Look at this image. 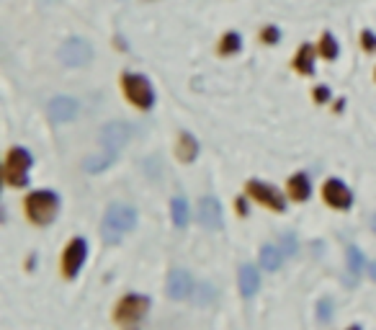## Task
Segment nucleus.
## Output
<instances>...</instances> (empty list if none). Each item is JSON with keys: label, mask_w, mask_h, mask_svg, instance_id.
<instances>
[{"label": "nucleus", "mask_w": 376, "mask_h": 330, "mask_svg": "<svg viewBox=\"0 0 376 330\" xmlns=\"http://www.w3.org/2000/svg\"><path fill=\"white\" fill-rule=\"evenodd\" d=\"M137 227V209L127 207V204H111L108 212L103 214V224H101V235L106 243H118L127 233Z\"/></svg>", "instance_id": "f257e3e1"}, {"label": "nucleus", "mask_w": 376, "mask_h": 330, "mask_svg": "<svg viewBox=\"0 0 376 330\" xmlns=\"http://www.w3.org/2000/svg\"><path fill=\"white\" fill-rule=\"evenodd\" d=\"M60 212V196L54 191H34L26 196V214L34 224H52Z\"/></svg>", "instance_id": "f03ea898"}, {"label": "nucleus", "mask_w": 376, "mask_h": 330, "mask_svg": "<svg viewBox=\"0 0 376 330\" xmlns=\"http://www.w3.org/2000/svg\"><path fill=\"white\" fill-rule=\"evenodd\" d=\"M32 155H29V150L23 148H13L8 152V158H5V168H3V178L8 186L13 189H21L29 183V168H32Z\"/></svg>", "instance_id": "7ed1b4c3"}, {"label": "nucleus", "mask_w": 376, "mask_h": 330, "mask_svg": "<svg viewBox=\"0 0 376 330\" xmlns=\"http://www.w3.org/2000/svg\"><path fill=\"white\" fill-rule=\"evenodd\" d=\"M121 86H124L127 98H129L137 108H150L152 104H155V91H152L150 80H147L145 75L127 73L121 78Z\"/></svg>", "instance_id": "20e7f679"}, {"label": "nucleus", "mask_w": 376, "mask_h": 330, "mask_svg": "<svg viewBox=\"0 0 376 330\" xmlns=\"http://www.w3.org/2000/svg\"><path fill=\"white\" fill-rule=\"evenodd\" d=\"M60 60L67 64V67H83L93 60V47L80 39V36H70L62 47H60Z\"/></svg>", "instance_id": "39448f33"}, {"label": "nucleus", "mask_w": 376, "mask_h": 330, "mask_svg": "<svg viewBox=\"0 0 376 330\" xmlns=\"http://www.w3.org/2000/svg\"><path fill=\"white\" fill-rule=\"evenodd\" d=\"M86 258H88V243L83 237H73L67 243L65 253H62V274L67 279H75L80 274L83 263H86Z\"/></svg>", "instance_id": "423d86ee"}, {"label": "nucleus", "mask_w": 376, "mask_h": 330, "mask_svg": "<svg viewBox=\"0 0 376 330\" xmlns=\"http://www.w3.org/2000/svg\"><path fill=\"white\" fill-rule=\"evenodd\" d=\"M150 309V299L142 294H127L124 299H118L116 305V320L118 322H137L147 315Z\"/></svg>", "instance_id": "0eeeda50"}, {"label": "nucleus", "mask_w": 376, "mask_h": 330, "mask_svg": "<svg viewBox=\"0 0 376 330\" xmlns=\"http://www.w3.org/2000/svg\"><path fill=\"white\" fill-rule=\"evenodd\" d=\"M131 137V127L124 124V121H108L106 127L101 129V145L103 150H111V152H118L124 148Z\"/></svg>", "instance_id": "6e6552de"}, {"label": "nucleus", "mask_w": 376, "mask_h": 330, "mask_svg": "<svg viewBox=\"0 0 376 330\" xmlns=\"http://www.w3.org/2000/svg\"><path fill=\"white\" fill-rule=\"evenodd\" d=\"M247 193L253 196V199H258L260 204H266L271 209H276V212H284L286 209V202H284V196H281L273 186L263 181H250L247 183Z\"/></svg>", "instance_id": "1a4fd4ad"}, {"label": "nucleus", "mask_w": 376, "mask_h": 330, "mask_svg": "<svg viewBox=\"0 0 376 330\" xmlns=\"http://www.w3.org/2000/svg\"><path fill=\"white\" fill-rule=\"evenodd\" d=\"M47 111H49V119H52V121L62 124V121H73V119L80 114V104H77L73 96H54L52 101H49Z\"/></svg>", "instance_id": "9d476101"}, {"label": "nucleus", "mask_w": 376, "mask_h": 330, "mask_svg": "<svg viewBox=\"0 0 376 330\" xmlns=\"http://www.w3.org/2000/svg\"><path fill=\"white\" fill-rule=\"evenodd\" d=\"M323 196H325V202L330 204V207H335V209H348V207L353 204V193H351V189H348L343 181H338V178H330V181L325 183Z\"/></svg>", "instance_id": "9b49d317"}, {"label": "nucleus", "mask_w": 376, "mask_h": 330, "mask_svg": "<svg viewBox=\"0 0 376 330\" xmlns=\"http://www.w3.org/2000/svg\"><path fill=\"white\" fill-rule=\"evenodd\" d=\"M168 294L171 299H186L194 294V279L186 268H173L168 274Z\"/></svg>", "instance_id": "f8f14e48"}, {"label": "nucleus", "mask_w": 376, "mask_h": 330, "mask_svg": "<svg viewBox=\"0 0 376 330\" xmlns=\"http://www.w3.org/2000/svg\"><path fill=\"white\" fill-rule=\"evenodd\" d=\"M199 222L209 227V230H222L225 217H222V204L216 202L214 196H204L199 202Z\"/></svg>", "instance_id": "ddd939ff"}, {"label": "nucleus", "mask_w": 376, "mask_h": 330, "mask_svg": "<svg viewBox=\"0 0 376 330\" xmlns=\"http://www.w3.org/2000/svg\"><path fill=\"white\" fill-rule=\"evenodd\" d=\"M260 289V274L255 266H240V292H242V297H253L255 292Z\"/></svg>", "instance_id": "4468645a"}, {"label": "nucleus", "mask_w": 376, "mask_h": 330, "mask_svg": "<svg viewBox=\"0 0 376 330\" xmlns=\"http://www.w3.org/2000/svg\"><path fill=\"white\" fill-rule=\"evenodd\" d=\"M114 160H116V152H111V150H103V152H96V155H88V158L83 160V171L101 173V171H106V168H111Z\"/></svg>", "instance_id": "2eb2a0df"}, {"label": "nucleus", "mask_w": 376, "mask_h": 330, "mask_svg": "<svg viewBox=\"0 0 376 330\" xmlns=\"http://www.w3.org/2000/svg\"><path fill=\"white\" fill-rule=\"evenodd\" d=\"M312 193V186H310V178L304 173H297L289 178V196L294 202H307Z\"/></svg>", "instance_id": "dca6fc26"}, {"label": "nucleus", "mask_w": 376, "mask_h": 330, "mask_svg": "<svg viewBox=\"0 0 376 330\" xmlns=\"http://www.w3.org/2000/svg\"><path fill=\"white\" fill-rule=\"evenodd\" d=\"M196 155H199V142H196L194 134L183 132L181 137H178V158H181L183 163H194Z\"/></svg>", "instance_id": "f3484780"}, {"label": "nucleus", "mask_w": 376, "mask_h": 330, "mask_svg": "<svg viewBox=\"0 0 376 330\" xmlns=\"http://www.w3.org/2000/svg\"><path fill=\"white\" fill-rule=\"evenodd\" d=\"M281 263H284V253H281L276 245H266L260 250V268L266 271H279Z\"/></svg>", "instance_id": "a211bd4d"}, {"label": "nucleus", "mask_w": 376, "mask_h": 330, "mask_svg": "<svg viewBox=\"0 0 376 330\" xmlns=\"http://www.w3.org/2000/svg\"><path fill=\"white\" fill-rule=\"evenodd\" d=\"M348 274H351V281H355V279L361 276V271L366 268V261H364V253L355 248V245H351L348 248Z\"/></svg>", "instance_id": "6ab92c4d"}, {"label": "nucleus", "mask_w": 376, "mask_h": 330, "mask_svg": "<svg viewBox=\"0 0 376 330\" xmlns=\"http://www.w3.org/2000/svg\"><path fill=\"white\" fill-rule=\"evenodd\" d=\"M294 67H297L301 75H312V70H314V52H312L310 44H301L299 54H297V60H294Z\"/></svg>", "instance_id": "aec40b11"}, {"label": "nucleus", "mask_w": 376, "mask_h": 330, "mask_svg": "<svg viewBox=\"0 0 376 330\" xmlns=\"http://www.w3.org/2000/svg\"><path fill=\"white\" fill-rule=\"evenodd\" d=\"M171 212H173V222L175 227H186L188 224V202L183 196H175L171 202Z\"/></svg>", "instance_id": "412c9836"}, {"label": "nucleus", "mask_w": 376, "mask_h": 330, "mask_svg": "<svg viewBox=\"0 0 376 330\" xmlns=\"http://www.w3.org/2000/svg\"><path fill=\"white\" fill-rule=\"evenodd\" d=\"M330 318H333V299L325 297L317 302V322H320V325H327Z\"/></svg>", "instance_id": "4be33fe9"}, {"label": "nucleus", "mask_w": 376, "mask_h": 330, "mask_svg": "<svg viewBox=\"0 0 376 330\" xmlns=\"http://www.w3.org/2000/svg\"><path fill=\"white\" fill-rule=\"evenodd\" d=\"M320 52H323V57H327V60H335V57H338V42H335L333 34H325L323 36Z\"/></svg>", "instance_id": "5701e85b"}, {"label": "nucleus", "mask_w": 376, "mask_h": 330, "mask_svg": "<svg viewBox=\"0 0 376 330\" xmlns=\"http://www.w3.org/2000/svg\"><path fill=\"white\" fill-rule=\"evenodd\" d=\"M240 44H242V39H240L235 32H229L225 39H222V52H225V54L237 52V49H240Z\"/></svg>", "instance_id": "b1692460"}, {"label": "nucleus", "mask_w": 376, "mask_h": 330, "mask_svg": "<svg viewBox=\"0 0 376 330\" xmlns=\"http://www.w3.org/2000/svg\"><path fill=\"white\" fill-rule=\"evenodd\" d=\"M281 245H284V253H286V256H294V253H297V235L286 233L281 237Z\"/></svg>", "instance_id": "393cba45"}, {"label": "nucleus", "mask_w": 376, "mask_h": 330, "mask_svg": "<svg viewBox=\"0 0 376 330\" xmlns=\"http://www.w3.org/2000/svg\"><path fill=\"white\" fill-rule=\"evenodd\" d=\"M361 39H364V47L368 49V52H371V49H376V36L371 32H364V36H361Z\"/></svg>", "instance_id": "a878e982"}, {"label": "nucleus", "mask_w": 376, "mask_h": 330, "mask_svg": "<svg viewBox=\"0 0 376 330\" xmlns=\"http://www.w3.org/2000/svg\"><path fill=\"white\" fill-rule=\"evenodd\" d=\"M263 39H266V42H279V32H276V29H273V26H271V29H266V32H263Z\"/></svg>", "instance_id": "bb28decb"}, {"label": "nucleus", "mask_w": 376, "mask_h": 330, "mask_svg": "<svg viewBox=\"0 0 376 330\" xmlns=\"http://www.w3.org/2000/svg\"><path fill=\"white\" fill-rule=\"evenodd\" d=\"M317 98H320V101H325V98H327V91H325V88H320V91H317Z\"/></svg>", "instance_id": "cd10ccee"}, {"label": "nucleus", "mask_w": 376, "mask_h": 330, "mask_svg": "<svg viewBox=\"0 0 376 330\" xmlns=\"http://www.w3.org/2000/svg\"><path fill=\"white\" fill-rule=\"evenodd\" d=\"M368 274H371V279L376 281V263H371V266H368Z\"/></svg>", "instance_id": "c85d7f7f"}, {"label": "nucleus", "mask_w": 376, "mask_h": 330, "mask_svg": "<svg viewBox=\"0 0 376 330\" xmlns=\"http://www.w3.org/2000/svg\"><path fill=\"white\" fill-rule=\"evenodd\" d=\"M371 227H374V233H376V217H371Z\"/></svg>", "instance_id": "c756f323"}, {"label": "nucleus", "mask_w": 376, "mask_h": 330, "mask_svg": "<svg viewBox=\"0 0 376 330\" xmlns=\"http://www.w3.org/2000/svg\"><path fill=\"white\" fill-rule=\"evenodd\" d=\"M351 330H361V328H351Z\"/></svg>", "instance_id": "7c9ffc66"}, {"label": "nucleus", "mask_w": 376, "mask_h": 330, "mask_svg": "<svg viewBox=\"0 0 376 330\" xmlns=\"http://www.w3.org/2000/svg\"><path fill=\"white\" fill-rule=\"evenodd\" d=\"M129 330H137V328H129Z\"/></svg>", "instance_id": "2f4dec72"}]
</instances>
